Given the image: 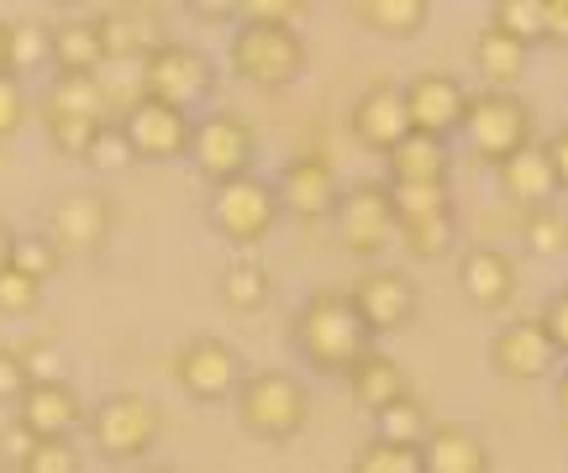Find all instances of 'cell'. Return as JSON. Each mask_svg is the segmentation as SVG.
<instances>
[{
	"label": "cell",
	"instance_id": "cell-1",
	"mask_svg": "<svg viewBox=\"0 0 568 473\" xmlns=\"http://www.w3.org/2000/svg\"><path fill=\"white\" fill-rule=\"evenodd\" d=\"M290 342L305 358V369L332 373V379H347V369L374 352V337H368L364 316L353 310L347 289H316V295H305V306L290 321Z\"/></svg>",
	"mask_w": 568,
	"mask_h": 473
},
{
	"label": "cell",
	"instance_id": "cell-2",
	"mask_svg": "<svg viewBox=\"0 0 568 473\" xmlns=\"http://www.w3.org/2000/svg\"><path fill=\"white\" fill-rule=\"evenodd\" d=\"M226 69L253 90H290L305 80L311 69V48H305L301 27H258V21H237L226 38Z\"/></svg>",
	"mask_w": 568,
	"mask_h": 473
},
{
	"label": "cell",
	"instance_id": "cell-3",
	"mask_svg": "<svg viewBox=\"0 0 568 473\" xmlns=\"http://www.w3.org/2000/svg\"><path fill=\"white\" fill-rule=\"evenodd\" d=\"M237 426L258 442H295L311 421V394L290 369H253L232 394Z\"/></svg>",
	"mask_w": 568,
	"mask_h": 473
},
{
	"label": "cell",
	"instance_id": "cell-4",
	"mask_svg": "<svg viewBox=\"0 0 568 473\" xmlns=\"http://www.w3.org/2000/svg\"><path fill=\"white\" fill-rule=\"evenodd\" d=\"M142 69V101H159L169 111H201L211 95H216V59L190 48V42H159Z\"/></svg>",
	"mask_w": 568,
	"mask_h": 473
},
{
	"label": "cell",
	"instance_id": "cell-5",
	"mask_svg": "<svg viewBox=\"0 0 568 473\" xmlns=\"http://www.w3.org/2000/svg\"><path fill=\"white\" fill-rule=\"evenodd\" d=\"M84 432L95 442V453L111 457V463H126V457H148L163 436V411L138 390H116L95 400V411L84 421Z\"/></svg>",
	"mask_w": 568,
	"mask_h": 473
},
{
	"label": "cell",
	"instance_id": "cell-6",
	"mask_svg": "<svg viewBox=\"0 0 568 473\" xmlns=\"http://www.w3.org/2000/svg\"><path fill=\"white\" fill-rule=\"evenodd\" d=\"M205 222L216 227V237L232 247H258L280 222V195L274 179L264 174H243V179H226L211 189L205 200Z\"/></svg>",
	"mask_w": 568,
	"mask_h": 473
},
{
	"label": "cell",
	"instance_id": "cell-7",
	"mask_svg": "<svg viewBox=\"0 0 568 473\" xmlns=\"http://www.w3.org/2000/svg\"><path fill=\"white\" fill-rule=\"evenodd\" d=\"M195 174H201L205 185L216 189L226 179H243L253 174V158H258V137H253V126L243 116H232V111H211L201 122L190 126V153H184Z\"/></svg>",
	"mask_w": 568,
	"mask_h": 473
},
{
	"label": "cell",
	"instance_id": "cell-8",
	"mask_svg": "<svg viewBox=\"0 0 568 473\" xmlns=\"http://www.w3.org/2000/svg\"><path fill=\"white\" fill-rule=\"evenodd\" d=\"M531 132H537V126H531V105L521 101V95H495V90L468 95L464 137L485 164H506L510 153L531 147Z\"/></svg>",
	"mask_w": 568,
	"mask_h": 473
},
{
	"label": "cell",
	"instance_id": "cell-9",
	"mask_svg": "<svg viewBox=\"0 0 568 473\" xmlns=\"http://www.w3.org/2000/svg\"><path fill=\"white\" fill-rule=\"evenodd\" d=\"M243 352L222 342V337H190L180 352H174V379L180 390L195 400V405H216V400H232L237 384H243Z\"/></svg>",
	"mask_w": 568,
	"mask_h": 473
},
{
	"label": "cell",
	"instance_id": "cell-10",
	"mask_svg": "<svg viewBox=\"0 0 568 473\" xmlns=\"http://www.w3.org/2000/svg\"><path fill=\"white\" fill-rule=\"evenodd\" d=\"M337 237L353 258H379L395 237V210H389V185L385 179H358L343 189V200L332 210Z\"/></svg>",
	"mask_w": 568,
	"mask_h": 473
},
{
	"label": "cell",
	"instance_id": "cell-11",
	"mask_svg": "<svg viewBox=\"0 0 568 473\" xmlns=\"http://www.w3.org/2000/svg\"><path fill=\"white\" fill-rule=\"evenodd\" d=\"M347 300H353V310L364 316L368 337L379 342V337H395V331H406L410 321H416L422 289H416V279L400 274V268H368L364 279L347 289Z\"/></svg>",
	"mask_w": 568,
	"mask_h": 473
},
{
	"label": "cell",
	"instance_id": "cell-12",
	"mask_svg": "<svg viewBox=\"0 0 568 473\" xmlns=\"http://www.w3.org/2000/svg\"><path fill=\"white\" fill-rule=\"evenodd\" d=\"M274 195H280V216L332 222V210L343 200V179H337V168H332L326 153H295V158L280 168Z\"/></svg>",
	"mask_w": 568,
	"mask_h": 473
},
{
	"label": "cell",
	"instance_id": "cell-13",
	"mask_svg": "<svg viewBox=\"0 0 568 473\" xmlns=\"http://www.w3.org/2000/svg\"><path fill=\"white\" fill-rule=\"evenodd\" d=\"M406 95V116H410V132H426V137H453L464 132V116H468V84L447 69H426L416 74L410 84H400Z\"/></svg>",
	"mask_w": 568,
	"mask_h": 473
},
{
	"label": "cell",
	"instance_id": "cell-14",
	"mask_svg": "<svg viewBox=\"0 0 568 473\" xmlns=\"http://www.w3.org/2000/svg\"><path fill=\"white\" fill-rule=\"evenodd\" d=\"M190 126L195 122L184 111H169V105L142 101V95L122 111V132L138 164H174V158H184L190 153Z\"/></svg>",
	"mask_w": 568,
	"mask_h": 473
},
{
	"label": "cell",
	"instance_id": "cell-15",
	"mask_svg": "<svg viewBox=\"0 0 568 473\" xmlns=\"http://www.w3.org/2000/svg\"><path fill=\"white\" fill-rule=\"evenodd\" d=\"M489 369L510 379V384H537L558 373V352H552L548 331L537 327V316L527 321H506V327L489 337Z\"/></svg>",
	"mask_w": 568,
	"mask_h": 473
},
{
	"label": "cell",
	"instance_id": "cell-16",
	"mask_svg": "<svg viewBox=\"0 0 568 473\" xmlns=\"http://www.w3.org/2000/svg\"><path fill=\"white\" fill-rule=\"evenodd\" d=\"M48 237L63 258L69 253H95L111 237V200L101 189H63L48 216Z\"/></svg>",
	"mask_w": 568,
	"mask_h": 473
},
{
	"label": "cell",
	"instance_id": "cell-17",
	"mask_svg": "<svg viewBox=\"0 0 568 473\" xmlns=\"http://www.w3.org/2000/svg\"><path fill=\"white\" fill-rule=\"evenodd\" d=\"M347 132H353V143H358V147H368V153H379V158H385L389 147L410 132L400 84H389V80L368 84L364 95L353 101V111H347Z\"/></svg>",
	"mask_w": 568,
	"mask_h": 473
},
{
	"label": "cell",
	"instance_id": "cell-18",
	"mask_svg": "<svg viewBox=\"0 0 568 473\" xmlns=\"http://www.w3.org/2000/svg\"><path fill=\"white\" fill-rule=\"evenodd\" d=\"M17 421L38 442H74L90 411H84L80 390L69 379H59V384H27V394L17 400Z\"/></svg>",
	"mask_w": 568,
	"mask_h": 473
},
{
	"label": "cell",
	"instance_id": "cell-19",
	"mask_svg": "<svg viewBox=\"0 0 568 473\" xmlns=\"http://www.w3.org/2000/svg\"><path fill=\"white\" fill-rule=\"evenodd\" d=\"M458 285H464V300L474 310H506L516 300V264H510V253L489 243H474L464 247V258H458Z\"/></svg>",
	"mask_w": 568,
	"mask_h": 473
},
{
	"label": "cell",
	"instance_id": "cell-20",
	"mask_svg": "<svg viewBox=\"0 0 568 473\" xmlns=\"http://www.w3.org/2000/svg\"><path fill=\"white\" fill-rule=\"evenodd\" d=\"M422 469L426 473H489L485 436L464 426V421H432L422 442Z\"/></svg>",
	"mask_w": 568,
	"mask_h": 473
},
{
	"label": "cell",
	"instance_id": "cell-21",
	"mask_svg": "<svg viewBox=\"0 0 568 473\" xmlns=\"http://www.w3.org/2000/svg\"><path fill=\"white\" fill-rule=\"evenodd\" d=\"M495 179H500V195L521 210H542L558 195V179H552V164H548V153H542V143H531L521 153H510L506 164H495Z\"/></svg>",
	"mask_w": 568,
	"mask_h": 473
},
{
	"label": "cell",
	"instance_id": "cell-22",
	"mask_svg": "<svg viewBox=\"0 0 568 473\" xmlns=\"http://www.w3.org/2000/svg\"><path fill=\"white\" fill-rule=\"evenodd\" d=\"M389 185H447L453 179V147L426 132H406L400 143L385 153Z\"/></svg>",
	"mask_w": 568,
	"mask_h": 473
},
{
	"label": "cell",
	"instance_id": "cell-23",
	"mask_svg": "<svg viewBox=\"0 0 568 473\" xmlns=\"http://www.w3.org/2000/svg\"><path fill=\"white\" fill-rule=\"evenodd\" d=\"M527 69H531V48L500 38L495 27H485V32L474 38V74L485 80V90H495V95H516V84L527 80Z\"/></svg>",
	"mask_w": 568,
	"mask_h": 473
},
{
	"label": "cell",
	"instance_id": "cell-24",
	"mask_svg": "<svg viewBox=\"0 0 568 473\" xmlns=\"http://www.w3.org/2000/svg\"><path fill=\"white\" fill-rule=\"evenodd\" d=\"M90 21H95V38H101L105 63H142L153 48H159V32H153L148 11L116 6V11H101V17H90Z\"/></svg>",
	"mask_w": 568,
	"mask_h": 473
},
{
	"label": "cell",
	"instance_id": "cell-25",
	"mask_svg": "<svg viewBox=\"0 0 568 473\" xmlns=\"http://www.w3.org/2000/svg\"><path fill=\"white\" fill-rule=\"evenodd\" d=\"M347 394L364 405L368 415H379L389 405V400H400V394H410L406 373H400V363L389 358V352H368V358H358L353 369H347Z\"/></svg>",
	"mask_w": 568,
	"mask_h": 473
},
{
	"label": "cell",
	"instance_id": "cell-26",
	"mask_svg": "<svg viewBox=\"0 0 568 473\" xmlns=\"http://www.w3.org/2000/svg\"><path fill=\"white\" fill-rule=\"evenodd\" d=\"M53 38V69L59 74H101V38H95V21L90 17H63L48 27Z\"/></svg>",
	"mask_w": 568,
	"mask_h": 473
},
{
	"label": "cell",
	"instance_id": "cell-27",
	"mask_svg": "<svg viewBox=\"0 0 568 473\" xmlns=\"http://www.w3.org/2000/svg\"><path fill=\"white\" fill-rule=\"evenodd\" d=\"M42 116H69V122H105L101 74H53L42 95Z\"/></svg>",
	"mask_w": 568,
	"mask_h": 473
},
{
	"label": "cell",
	"instance_id": "cell-28",
	"mask_svg": "<svg viewBox=\"0 0 568 473\" xmlns=\"http://www.w3.org/2000/svg\"><path fill=\"white\" fill-rule=\"evenodd\" d=\"M353 17L364 21L368 32L379 38H422L426 21H432V0H353Z\"/></svg>",
	"mask_w": 568,
	"mask_h": 473
},
{
	"label": "cell",
	"instance_id": "cell-29",
	"mask_svg": "<svg viewBox=\"0 0 568 473\" xmlns=\"http://www.w3.org/2000/svg\"><path fill=\"white\" fill-rule=\"evenodd\" d=\"M222 300L226 310H237V316H253V310L268 306V268L258 258H232L222 268Z\"/></svg>",
	"mask_w": 568,
	"mask_h": 473
},
{
	"label": "cell",
	"instance_id": "cell-30",
	"mask_svg": "<svg viewBox=\"0 0 568 473\" xmlns=\"http://www.w3.org/2000/svg\"><path fill=\"white\" fill-rule=\"evenodd\" d=\"M426 432H432V415L416 394H400V400H389L385 411L374 415V436L379 442H395V448H422Z\"/></svg>",
	"mask_w": 568,
	"mask_h": 473
},
{
	"label": "cell",
	"instance_id": "cell-31",
	"mask_svg": "<svg viewBox=\"0 0 568 473\" xmlns=\"http://www.w3.org/2000/svg\"><path fill=\"white\" fill-rule=\"evenodd\" d=\"M395 237L406 243L410 258H422V264H437V258H447V253L458 247V210L426 216V222H406V227H395Z\"/></svg>",
	"mask_w": 568,
	"mask_h": 473
},
{
	"label": "cell",
	"instance_id": "cell-32",
	"mask_svg": "<svg viewBox=\"0 0 568 473\" xmlns=\"http://www.w3.org/2000/svg\"><path fill=\"white\" fill-rule=\"evenodd\" d=\"M485 27H495L500 38L521 42V48H537L542 42V0H495Z\"/></svg>",
	"mask_w": 568,
	"mask_h": 473
},
{
	"label": "cell",
	"instance_id": "cell-33",
	"mask_svg": "<svg viewBox=\"0 0 568 473\" xmlns=\"http://www.w3.org/2000/svg\"><path fill=\"white\" fill-rule=\"evenodd\" d=\"M389 210H395V227H406V222H426V216H443L458 206H453L447 185H389Z\"/></svg>",
	"mask_w": 568,
	"mask_h": 473
},
{
	"label": "cell",
	"instance_id": "cell-34",
	"mask_svg": "<svg viewBox=\"0 0 568 473\" xmlns=\"http://www.w3.org/2000/svg\"><path fill=\"white\" fill-rule=\"evenodd\" d=\"M53 69V38L42 21H11V74H38Z\"/></svg>",
	"mask_w": 568,
	"mask_h": 473
},
{
	"label": "cell",
	"instance_id": "cell-35",
	"mask_svg": "<svg viewBox=\"0 0 568 473\" xmlns=\"http://www.w3.org/2000/svg\"><path fill=\"white\" fill-rule=\"evenodd\" d=\"M59 264H63V253L53 247L48 232H17V247H11V268H17V274L48 285V279L59 274Z\"/></svg>",
	"mask_w": 568,
	"mask_h": 473
},
{
	"label": "cell",
	"instance_id": "cell-36",
	"mask_svg": "<svg viewBox=\"0 0 568 473\" xmlns=\"http://www.w3.org/2000/svg\"><path fill=\"white\" fill-rule=\"evenodd\" d=\"M347 473H426V469H422V448H395V442L368 436L364 448L353 453Z\"/></svg>",
	"mask_w": 568,
	"mask_h": 473
},
{
	"label": "cell",
	"instance_id": "cell-37",
	"mask_svg": "<svg viewBox=\"0 0 568 473\" xmlns=\"http://www.w3.org/2000/svg\"><path fill=\"white\" fill-rule=\"evenodd\" d=\"M521 237H527V253H537V258H558V253H568V222L552 206L527 210V216H521Z\"/></svg>",
	"mask_w": 568,
	"mask_h": 473
},
{
	"label": "cell",
	"instance_id": "cell-38",
	"mask_svg": "<svg viewBox=\"0 0 568 473\" xmlns=\"http://www.w3.org/2000/svg\"><path fill=\"white\" fill-rule=\"evenodd\" d=\"M84 164L95 168V174H126V168L138 164V158H132V143H126V132H122V122H101L95 143H90V153H84Z\"/></svg>",
	"mask_w": 568,
	"mask_h": 473
},
{
	"label": "cell",
	"instance_id": "cell-39",
	"mask_svg": "<svg viewBox=\"0 0 568 473\" xmlns=\"http://www.w3.org/2000/svg\"><path fill=\"white\" fill-rule=\"evenodd\" d=\"M42 289H48V285L27 279V274H17V268H6V274H0V316H6V321L38 316V310H42Z\"/></svg>",
	"mask_w": 568,
	"mask_h": 473
},
{
	"label": "cell",
	"instance_id": "cell-40",
	"mask_svg": "<svg viewBox=\"0 0 568 473\" xmlns=\"http://www.w3.org/2000/svg\"><path fill=\"white\" fill-rule=\"evenodd\" d=\"M42 132H48L53 153H63V158H84V153H90V143H95V132H101V122H69V116H42Z\"/></svg>",
	"mask_w": 568,
	"mask_h": 473
},
{
	"label": "cell",
	"instance_id": "cell-41",
	"mask_svg": "<svg viewBox=\"0 0 568 473\" xmlns=\"http://www.w3.org/2000/svg\"><path fill=\"white\" fill-rule=\"evenodd\" d=\"M17 473H84V457L74 442H38Z\"/></svg>",
	"mask_w": 568,
	"mask_h": 473
},
{
	"label": "cell",
	"instance_id": "cell-42",
	"mask_svg": "<svg viewBox=\"0 0 568 473\" xmlns=\"http://www.w3.org/2000/svg\"><path fill=\"white\" fill-rule=\"evenodd\" d=\"M305 0H247L237 6V21H258V27H301L305 21Z\"/></svg>",
	"mask_w": 568,
	"mask_h": 473
},
{
	"label": "cell",
	"instance_id": "cell-43",
	"mask_svg": "<svg viewBox=\"0 0 568 473\" xmlns=\"http://www.w3.org/2000/svg\"><path fill=\"white\" fill-rule=\"evenodd\" d=\"M537 327L548 331L552 352H558V358H568V285L548 295V306L537 310Z\"/></svg>",
	"mask_w": 568,
	"mask_h": 473
},
{
	"label": "cell",
	"instance_id": "cell-44",
	"mask_svg": "<svg viewBox=\"0 0 568 473\" xmlns=\"http://www.w3.org/2000/svg\"><path fill=\"white\" fill-rule=\"evenodd\" d=\"M27 90H21V80L17 74H6L0 80V137H17L21 132V122H27Z\"/></svg>",
	"mask_w": 568,
	"mask_h": 473
},
{
	"label": "cell",
	"instance_id": "cell-45",
	"mask_svg": "<svg viewBox=\"0 0 568 473\" xmlns=\"http://www.w3.org/2000/svg\"><path fill=\"white\" fill-rule=\"evenodd\" d=\"M17 352H21V369H27V379H32V384H59V379H63L59 352L48 348V342H38V348H17Z\"/></svg>",
	"mask_w": 568,
	"mask_h": 473
},
{
	"label": "cell",
	"instance_id": "cell-46",
	"mask_svg": "<svg viewBox=\"0 0 568 473\" xmlns=\"http://www.w3.org/2000/svg\"><path fill=\"white\" fill-rule=\"evenodd\" d=\"M27 369H21V352L17 348H0V405H17L27 394Z\"/></svg>",
	"mask_w": 568,
	"mask_h": 473
},
{
	"label": "cell",
	"instance_id": "cell-47",
	"mask_svg": "<svg viewBox=\"0 0 568 473\" xmlns=\"http://www.w3.org/2000/svg\"><path fill=\"white\" fill-rule=\"evenodd\" d=\"M32 448H38V436L27 432L21 421H6V426H0V463H11V469H21V463L32 457Z\"/></svg>",
	"mask_w": 568,
	"mask_h": 473
},
{
	"label": "cell",
	"instance_id": "cell-48",
	"mask_svg": "<svg viewBox=\"0 0 568 473\" xmlns=\"http://www.w3.org/2000/svg\"><path fill=\"white\" fill-rule=\"evenodd\" d=\"M542 42L568 48V0H542Z\"/></svg>",
	"mask_w": 568,
	"mask_h": 473
},
{
	"label": "cell",
	"instance_id": "cell-49",
	"mask_svg": "<svg viewBox=\"0 0 568 473\" xmlns=\"http://www.w3.org/2000/svg\"><path fill=\"white\" fill-rule=\"evenodd\" d=\"M542 153H548L552 164V179H558V189H568V126H558L548 143H542Z\"/></svg>",
	"mask_w": 568,
	"mask_h": 473
},
{
	"label": "cell",
	"instance_id": "cell-50",
	"mask_svg": "<svg viewBox=\"0 0 568 473\" xmlns=\"http://www.w3.org/2000/svg\"><path fill=\"white\" fill-rule=\"evenodd\" d=\"M190 17H201V21H237V6H232V0H190Z\"/></svg>",
	"mask_w": 568,
	"mask_h": 473
},
{
	"label": "cell",
	"instance_id": "cell-51",
	"mask_svg": "<svg viewBox=\"0 0 568 473\" xmlns=\"http://www.w3.org/2000/svg\"><path fill=\"white\" fill-rule=\"evenodd\" d=\"M11 247H17V227H11V222L0 216V274L11 268Z\"/></svg>",
	"mask_w": 568,
	"mask_h": 473
},
{
	"label": "cell",
	"instance_id": "cell-52",
	"mask_svg": "<svg viewBox=\"0 0 568 473\" xmlns=\"http://www.w3.org/2000/svg\"><path fill=\"white\" fill-rule=\"evenodd\" d=\"M11 74V21H0V80Z\"/></svg>",
	"mask_w": 568,
	"mask_h": 473
},
{
	"label": "cell",
	"instance_id": "cell-53",
	"mask_svg": "<svg viewBox=\"0 0 568 473\" xmlns=\"http://www.w3.org/2000/svg\"><path fill=\"white\" fill-rule=\"evenodd\" d=\"M552 400H558V411L568 415V363L558 369V379H552Z\"/></svg>",
	"mask_w": 568,
	"mask_h": 473
},
{
	"label": "cell",
	"instance_id": "cell-54",
	"mask_svg": "<svg viewBox=\"0 0 568 473\" xmlns=\"http://www.w3.org/2000/svg\"><path fill=\"white\" fill-rule=\"evenodd\" d=\"M148 473H169V469H148Z\"/></svg>",
	"mask_w": 568,
	"mask_h": 473
},
{
	"label": "cell",
	"instance_id": "cell-55",
	"mask_svg": "<svg viewBox=\"0 0 568 473\" xmlns=\"http://www.w3.org/2000/svg\"><path fill=\"white\" fill-rule=\"evenodd\" d=\"M0 473H6V469H0Z\"/></svg>",
	"mask_w": 568,
	"mask_h": 473
}]
</instances>
